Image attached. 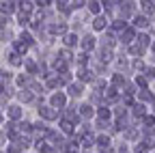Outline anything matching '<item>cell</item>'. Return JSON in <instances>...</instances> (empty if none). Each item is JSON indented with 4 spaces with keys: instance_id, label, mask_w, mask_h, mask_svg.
<instances>
[{
    "instance_id": "6da1fadb",
    "label": "cell",
    "mask_w": 155,
    "mask_h": 153,
    "mask_svg": "<svg viewBox=\"0 0 155 153\" xmlns=\"http://www.w3.org/2000/svg\"><path fill=\"white\" fill-rule=\"evenodd\" d=\"M65 101H67V99H65V95H63V93L52 95V104H54V106H61V108H63V106H65Z\"/></svg>"
},
{
    "instance_id": "7a4b0ae2",
    "label": "cell",
    "mask_w": 155,
    "mask_h": 153,
    "mask_svg": "<svg viewBox=\"0 0 155 153\" xmlns=\"http://www.w3.org/2000/svg\"><path fill=\"white\" fill-rule=\"evenodd\" d=\"M0 11L2 13H13L15 11V2H0Z\"/></svg>"
},
{
    "instance_id": "3957f363",
    "label": "cell",
    "mask_w": 155,
    "mask_h": 153,
    "mask_svg": "<svg viewBox=\"0 0 155 153\" xmlns=\"http://www.w3.org/2000/svg\"><path fill=\"white\" fill-rule=\"evenodd\" d=\"M69 95H75V97H80V95H82V86H80V84H71Z\"/></svg>"
},
{
    "instance_id": "277c9868",
    "label": "cell",
    "mask_w": 155,
    "mask_h": 153,
    "mask_svg": "<svg viewBox=\"0 0 155 153\" xmlns=\"http://www.w3.org/2000/svg\"><path fill=\"white\" fill-rule=\"evenodd\" d=\"M39 114H41V117H45V119H54V112L48 110V108H41V110H39Z\"/></svg>"
},
{
    "instance_id": "5b68a950",
    "label": "cell",
    "mask_w": 155,
    "mask_h": 153,
    "mask_svg": "<svg viewBox=\"0 0 155 153\" xmlns=\"http://www.w3.org/2000/svg\"><path fill=\"white\" fill-rule=\"evenodd\" d=\"M88 11H91V13H99V11H101L99 2H88Z\"/></svg>"
},
{
    "instance_id": "8992f818",
    "label": "cell",
    "mask_w": 155,
    "mask_h": 153,
    "mask_svg": "<svg viewBox=\"0 0 155 153\" xmlns=\"http://www.w3.org/2000/svg\"><path fill=\"white\" fill-rule=\"evenodd\" d=\"M19 9H22V11H26V15L32 11V2H19Z\"/></svg>"
},
{
    "instance_id": "52a82bcc",
    "label": "cell",
    "mask_w": 155,
    "mask_h": 153,
    "mask_svg": "<svg viewBox=\"0 0 155 153\" xmlns=\"http://www.w3.org/2000/svg\"><path fill=\"white\" fill-rule=\"evenodd\" d=\"M65 43H67V45L78 43V37H75V35H67V37H65Z\"/></svg>"
},
{
    "instance_id": "ba28073f",
    "label": "cell",
    "mask_w": 155,
    "mask_h": 153,
    "mask_svg": "<svg viewBox=\"0 0 155 153\" xmlns=\"http://www.w3.org/2000/svg\"><path fill=\"white\" fill-rule=\"evenodd\" d=\"M9 114H11V117H13V119H17V117H19V114H22V110H19L17 106H11V110H9Z\"/></svg>"
},
{
    "instance_id": "9c48e42d",
    "label": "cell",
    "mask_w": 155,
    "mask_h": 153,
    "mask_svg": "<svg viewBox=\"0 0 155 153\" xmlns=\"http://www.w3.org/2000/svg\"><path fill=\"white\" fill-rule=\"evenodd\" d=\"M104 26H106V20H104V17H97V20H95V28H97V30H101Z\"/></svg>"
},
{
    "instance_id": "30bf717a",
    "label": "cell",
    "mask_w": 155,
    "mask_h": 153,
    "mask_svg": "<svg viewBox=\"0 0 155 153\" xmlns=\"http://www.w3.org/2000/svg\"><path fill=\"white\" fill-rule=\"evenodd\" d=\"M131 37H134V30H125L123 32V41H131Z\"/></svg>"
},
{
    "instance_id": "8fae6325",
    "label": "cell",
    "mask_w": 155,
    "mask_h": 153,
    "mask_svg": "<svg viewBox=\"0 0 155 153\" xmlns=\"http://www.w3.org/2000/svg\"><path fill=\"white\" fill-rule=\"evenodd\" d=\"M84 39H86V41L82 43L84 48H91V45H95V39H93V37H84Z\"/></svg>"
},
{
    "instance_id": "7c38bea8",
    "label": "cell",
    "mask_w": 155,
    "mask_h": 153,
    "mask_svg": "<svg viewBox=\"0 0 155 153\" xmlns=\"http://www.w3.org/2000/svg\"><path fill=\"white\" fill-rule=\"evenodd\" d=\"M91 106H82V114H84V117H91Z\"/></svg>"
},
{
    "instance_id": "4fadbf2b",
    "label": "cell",
    "mask_w": 155,
    "mask_h": 153,
    "mask_svg": "<svg viewBox=\"0 0 155 153\" xmlns=\"http://www.w3.org/2000/svg\"><path fill=\"white\" fill-rule=\"evenodd\" d=\"M99 117H104V119H106V117H110V112H108V110H99Z\"/></svg>"
},
{
    "instance_id": "5bb4252c",
    "label": "cell",
    "mask_w": 155,
    "mask_h": 153,
    "mask_svg": "<svg viewBox=\"0 0 155 153\" xmlns=\"http://www.w3.org/2000/svg\"><path fill=\"white\" fill-rule=\"evenodd\" d=\"M0 88H2V86H0Z\"/></svg>"
}]
</instances>
